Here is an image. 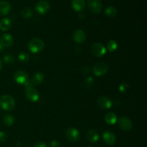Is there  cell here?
<instances>
[{
  "mask_svg": "<svg viewBox=\"0 0 147 147\" xmlns=\"http://www.w3.org/2000/svg\"><path fill=\"white\" fill-rule=\"evenodd\" d=\"M49 146H50V147H60L61 145H60V142H59L58 141L53 140L50 142Z\"/></svg>",
  "mask_w": 147,
  "mask_h": 147,
  "instance_id": "f1b7e54d",
  "label": "cell"
},
{
  "mask_svg": "<svg viewBox=\"0 0 147 147\" xmlns=\"http://www.w3.org/2000/svg\"><path fill=\"white\" fill-rule=\"evenodd\" d=\"M2 120L4 124L7 126H12V125L15 123V118H14L11 114H9V113L4 114V116H3Z\"/></svg>",
  "mask_w": 147,
  "mask_h": 147,
  "instance_id": "d6986e66",
  "label": "cell"
},
{
  "mask_svg": "<svg viewBox=\"0 0 147 147\" xmlns=\"http://www.w3.org/2000/svg\"><path fill=\"white\" fill-rule=\"evenodd\" d=\"M118 123H119V126L121 130L124 131H130L132 128V121L129 118L126 116H121L119 119Z\"/></svg>",
  "mask_w": 147,
  "mask_h": 147,
  "instance_id": "5b68a950",
  "label": "cell"
},
{
  "mask_svg": "<svg viewBox=\"0 0 147 147\" xmlns=\"http://www.w3.org/2000/svg\"><path fill=\"white\" fill-rule=\"evenodd\" d=\"M90 52L93 56L100 57L104 55L106 53V48L103 44L99 42L93 43L90 47Z\"/></svg>",
  "mask_w": 147,
  "mask_h": 147,
  "instance_id": "3957f363",
  "label": "cell"
},
{
  "mask_svg": "<svg viewBox=\"0 0 147 147\" xmlns=\"http://www.w3.org/2000/svg\"><path fill=\"white\" fill-rule=\"evenodd\" d=\"M20 14H21L22 17H24V18L28 19L32 17L33 12L32 10L30 8H29V7H24V8L22 9V10L20 11Z\"/></svg>",
  "mask_w": 147,
  "mask_h": 147,
  "instance_id": "7402d4cb",
  "label": "cell"
},
{
  "mask_svg": "<svg viewBox=\"0 0 147 147\" xmlns=\"http://www.w3.org/2000/svg\"><path fill=\"white\" fill-rule=\"evenodd\" d=\"M86 139L90 143H96L98 141L99 135L97 132L93 129H88L86 134Z\"/></svg>",
  "mask_w": 147,
  "mask_h": 147,
  "instance_id": "2e32d148",
  "label": "cell"
},
{
  "mask_svg": "<svg viewBox=\"0 0 147 147\" xmlns=\"http://www.w3.org/2000/svg\"><path fill=\"white\" fill-rule=\"evenodd\" d=\"M11 4L6 1H0V16H6L11 11Z\"/></svg>",
  "mask_w": 147,
  "mask_h": 147,
  "instance_id": "e0dca14e",
  "label": "cell"
},
{
  "mask_svg": "<svg viewBox=\"0 0 147 147\" xmlns=\"http://www.w3.org/2000/svg\"><path fill=\"white\" fill-rule=\"evenodd\" d=\"M128 88V85L125 84V83H122L120 86H119V90L121 92L123 93V92H126V90Z\"/></svg>",
  "mask_w": 147,
  "mask_h": 147,
  "instance_id": "f546056e",
  "label": "cell"
},
{
  "mask_svg": "<svg viewBox=\"0 0 147 147\" xmlns=\"http://www.w3.org/2000/svg\"><path fill=\"white\" fill-rule=\"evenodd\" d=\"M103 142L109 146L113 145L116 142V138L115 134L112 132L109 131H106L103 134Z\"/></svg>",
  "mask_w": 147,
  "mask_h": 147,
  "instance_id": "5bb4252c",
  "label": "cell"
},
{
  "mask_svg": "<svg viewBox=\"0 0 147 147\" xmlns=\"http://www.w3.org/2000/svg\"><path fill=\"white\" fill-rule=\"evenodd\" d=\"M88 7L93 13L98 14L102 9L101 1L100 0H88Z\"/></svg>",
  "mask_w": 147,
  "mask_h": 147,
  "instance_id": "52a82bcc",
  "label": "cell"
},
{
  "mask_svg": "<svg viewBox=\"0 0 147 147\" xmlns=\"http://www.w3.org/2000/svg\"><path fill=\"white\" fill-rule=\"evenodd\" d=\"M11 27V20L9 18H4L0 21V30L2 31H7Z\"/></svg>",
  "mask_w": 147,
  "mask_h": 147,
  "instance_id": "ffe728a7",
  "label": "cell"
},
{
  "mask_svg": "<svg viewBox=\"0 0 147 147\" xmlns=\"http://www.w3.org/2000/svg\"><path fill=\"white\" fill-rule=\"evenodd\" d=\"M4 47H3V46H2V45H1V43H0V52L3 51V50H4Z\"/></svg>",
  "mask_w": 147,
  "mask_h": 147,
  "instance_id": "d6a6232c",
  "label": "cell"
},
{
  "mask_svg": "<svg viewBox=\"0 0 147 147\" xmlns=\"http://www.w3.org/2000/svg\"><path fill=\"white\" fill-rule=\"evenodd\" d=\"M80 132L76 128H69L66 131V137L70 142H76L80 139Z\"/></svg>",
  "mask_w": 147,
  "mask_h": 147,
  "instance_id": "8992f818",
  "label": "cell"
},
{
  "mask_svg": "<svg viewBox=\"0 0 147 147\" xmlns=\"http://www.w3.org/2000/svg\"><path fill=\"white\" fill-rule=\"evenodd\" d=\"M73 39L77 44H82L86 41V33L82 30H76L73 34Z\"/></svg>",
  "mask_w": 147,
  "mask_h": 147,
  "instance_id": "8fae6325",
  "label": "cell"
},
{
  "mask_svg": "<svg viewBox=\"0 0 147 147\" xmlns=\"http://www.w3.org/2000/svg\"><path fill=\"white\" fill-rule=\"evenodd\" d=\"M16 102L14 98L9 95H4L0 98V106L4 111H11L14 109Z\"/></svg>",
  "mask_w": 147,
  "mask_h": 147,
  "instance_id": "6da1fadb",
  "label": "cell"
},
{
  "mask_svg": "<svg viewBox=\"0 0 147 147\" xmlns=\"http://www.w3.org/2000/svg\"><path fill=\"white\" fill-rule=\"evenodd\" d=\"M7 139V135L5 132L0 131V142H4Z\"/></svg>",
  "mask_w": 147,
  "mask_h": 147,
  "instance_id": "83f0119b",
  "label": "cell"
},
{
  "mask_svg": "<svg viewBox=\"0 0 147 147\" xmlns=\"http://www.w3.org/2000/svg\"><path fill=\"white\" fill-rule=\"evenodd\" d=\"M14 80L18 84L23 85L28 80V75L23 70H19L14 74Z\"/></svg>",
  "mask_w": 147,
  "mask_h": 147,
  "instance_id": "9c48e42d",
  "label": "cell"
},
{
  "mask_svg": "<svg viewBox=\"0 0 147 147\" xmlns=\"http://www.w3.org/2000/svg\"><path fill=\"white\" fill-rule=\"evenodd\" d=\"M32 86L33 85H32V82L29 80H27V81H26L25 83L23 84V86H24V88L25 89H27V88H29L32 87Z\"/></svg>",
  "mask_w": 147,
  "mask_h": 147,
  "instance_id": "4dcf8cb0",
  "label": "cell"
},
{
  "mask_svg": "<svg viewBox=\"0 0 147 147\" xmlns=\"http://www.w3.org/2000/svg\"><path fill=\"white\" fill-rule=\"evenodd\" d=\"M94 84V80L92 77H88L84 81V86L86 88H91Z\"/></svg>",
  "mask_w": 147,
  "mask_h": 147,
  "instance_id": "4316f807",
  "label": "cell"
},
{
  "mask_svg": "<svg viewBox=\"0 0 147 147\" xmlns=\"http://www.w3.org/2000/svg\"><path fill=\"white\" fill-rule=\"evenodd\" d=\"M108 71H109V66L106 63H103V62L96 63L93 67V73L95 76H98V77L104 76Z\"/></svg>",
  "mask_w": 147,
  "mask_h": 147,
  "instance_id": "277c9868",
  "label": "cell"
},
{
  "mask_svg": "<svg viewBox=\"0 0 147 147\" xmlns=\"http://www.w3.org/2000/svg\"><path fill=\"white\" fill-rule=\"evenodd\" d=\"M72 8L77 12L82 11L86 7V1L85 0H72Z\"/></svg>",
  "mask_w": 147,
  "mask_h": 147,
  "instance_id": "9a60e30c",
  "label": "cell"
},
{
  "mask_svg": "<svg viewBox=\"0 0 147 147\" xmlns=\"http://www.w3.org/2000/svg\"><path fill=\"white\" fill-rule=\"evenodd\" d=\"M117 14V10L114 7H108L107 8L105 9V14L109 17H113L116 15Z\"/></svg>",
  "mask_w": 147,
  "mask_h": 147,
  "instance_id": "603a6c76",
  "label": "cell"
},
{
  "mask_svg": "<svg viewBox=\"0 0 147 147\" xmlns=\"http://www.w3.org/2000/svg\"><path fill=\"white\" fill-rule=\"evenodd\" d=\"M0 43L4 47H10L14 43V40L11 35L8 33H5L0 37Z\"/></svg>",
  "mask_w": 147,
  "mask_h": 147,
  "instance_id": "4fadbf2b",
  "label": "cell"
},
{
  "mask_svg": "<svg viewBox=\"0 0 147 147\" xmlns=\"http://www.w3.org/2000/svg\"><path fill=\"white\" fill-rule=\"evenodd\" d=\"M25 96L31 102H37L39 100L40 95L34 88L31 87L25 89Z\"/></svg>",
  "mask_w": 147,
  "mask_h": 147,
  "instance_id": "ba28073f",
  "label": "cell"
},
{
  "mask_svg": "<svg viewBox=\"0 0 147 147\" xmlns=\"http://www.w3.org/2000/svg\"><path fill=\"white\" fill-rule=\"evenodd\" d=\"M45 80V76L42 73H40V72H37L35 73L32 77L31 80L33 86H38V85L42 84L43 83Z\"/></svg>",
  "mask_w": 147,
  "mask_h": 147,
  "instance_id": "ac0fdd59",
  "label": "cell"
},
{
  "mask_svg": "<svg viewBox=\"0 0 147 147\" xmlns=\"http://www.w3.org/2000/svg\"><path fill=\"white\" fill-rule=\"evenodd\" d=\"M50 5L47 1H40L35 5V10L40 14H45L49 11Z\"/></svg>",
  "mask_w": 147,
  "mask_h": 147,
  "instance_id": "30bf717a",
  "label": "cell"
},
{
  "mask_svg": "<svg viewBox=\"0 0 147 147\" xmlns=\"http://www.w3.org/2000/svg\"><path fill=\"white\" fill-rule=\"evenodd\" d=\"M14 60H15L14 56L13 55L10 54V53H7V54H6L3 57V61L4 62L5 64L7 65L13 64L14 62Z\"/></svg>",
  "mask_w": 147,
  "mask_h": 147,
  "instance_id": "cb8c5ba5",
  "label": "cell"
},
{
  "mask_svg": "<svg viewBox=\"0 0 147 147\" xmlns=\"http://www.w3.org/2000/svg\"><path fill=\"white\" fill-rule=\"evenodd\" d=\"M117 116L114 113H108L105 116V121L109 125H113L117 121Z\"/></svg>",
  "mask_w": 147,
  "mask_h": 147,
  "instance_id": "44dd1931",
  "label": "cell"
},
{
  "mask_svg": "<svg viewBox=\"0 0 147 147\" xmlns=\"http://www.w3.org/2000/svg\"><path fill=\"white\" fill-rule=\"evenodd\" d=\"M88 147H91V146H88Z\"/></svg>",
  "mask_w": 147,
  "mask_h": 147,
  "instance_id": "e575fe53",
  "label": "cell"
},
{
  "mask_svg": "<svg viewBox=\"0 0 147 147\" xmlns=\"http://www.w3.org/2000/svg\"><path fill=\"white\" fill-rule=\"evenodd\" d=\"M98 105L102 109H110L112 106V101L106 96H100L98 99Z\"/></svg>",
  "mask_w": 147,
  "mask_h": 147,
  "instance_id": "7c38bea8",
  "label": "cell"
},
{
  "mask_svg": "<svg viewBox=\"0 0 147 147\" xmlns=\"http://www.w3.org/2000/svg\"><path fill=\"white\" fill-rule=\"evenodd\" d=\"M33 147H47V144L43 142H39L34 144Z\"/></svg>",
  "mask_w": 147,
  "mask_h": 147,
  "instance_id": "1f68e13d",
  "label": "cell"
},
{
  "mask_svg": "<svg viewBox=\"0 0 147 147\" xmlns=\"http://www.w3.org/2000/svg\"><path fill=\"white\" fill-rule=\"evenodd\" d=\"M45 47V43L41 39L33 38L29 42L28 48L32 53H38L42 51Z\"/></svg>",
  "mask_w": 147,
  "mask_h": 147,
  "instance_id": "7a4b0ae2",
  "label": "cell"
},
{
  "mask_svg": "<svg viewBox=\"0 0 147 147\" xmlns=\"http://www.w3.org/2000/svg\"><path fill=\"white\" fill-rule=\"evenodd\" d=\"M1 68H2V61H1V60L0 59V70H1Z\"/></svg>",
  "mask_w": 147,
  "mask_h": 147,
  "instance_id": "836d02e7",
  "label": "cell"
},
{
  "mask_svg": "<svg viewBox=\"0 0 147 147\" xmlns=\"http://www.w3.org/2000/svg\"><path fill=\"white\" fill-rule=\"evenodd\" d=\"M118 48V43L115 40H110L107 43V49L110 53L114 52L115 50H117Z\"/></svg>",
  "mask_w": 147,
  "mask_h": 147,
  "instance_id": "d4e9b609",
  "label": "cell"
},
{
  "mask_svg": "<svg viewBox=\"0 0 147 147\" xmlns=\"http://www.w3.org/2000/svg\"><path fill=\"white\" fill-rule=\"evenodd\" d=\"M18 60L21 63H27L30 60V55L26 52H22L19 54Z\"/></svg>",
  "mask_w": 147,
  "mask_h": 147,
  "instance_id": "484cf974",
  "label": "cell"
}]
</instances>
